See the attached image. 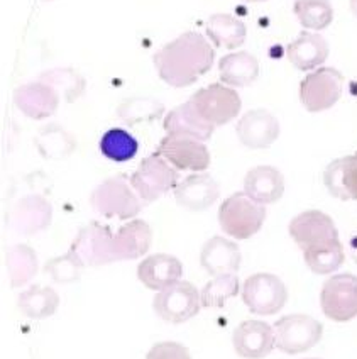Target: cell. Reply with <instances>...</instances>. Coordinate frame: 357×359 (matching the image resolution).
Segmentation results:
<instances>
[{
    "label": "cell",
    "instance_id": "6da1fadb",
    "mask_svg": "<svg viewBox=\"0 0 357 359\" xmlns=\"http://www.w3.org/2000/svg\"><path fill=\"white\" fill-rule=\"evenodd\" d=\"M215 60L212 44L198 32H185L154 55V67L164 83L183 88L210 72Z\"/></svg>",
    "mask_w": 357,
    "mask_h": 359
},
{
    "label": "cell",
    "instance_id": "7a4b0ae2",
    "mask_svg": "<svg viewBox=\"0 0 357 359\" xmlns=\"http://www.w3.org/2000/svg\"><path fill=\"white\" fill-rule=\"evenodd\" d=\"M266 220V209L254 202L246 191L230 195L218 209V222L222 231L230 238L244 241L261 231Z\"/></svg>",
    "mask_w": 357,
    "mask_h": 359
},
{
    "label": "cell",
    "instance_id": "3957f363",
    "mask_svg": "<svg viewBox=\"0 0 357 359\" xmlns=\"http://www.w3.org/2000/svg\"><path fill=\"white\" fill-rule=\"evenodd\" d=\"M139 195L124 175L107 178L90 195V205L104 217L132 219L143 209Z\"/></svg>",
    "mask_w": 357,
    "mask_h": 359
},
{
    "label": "cell",
    "instance_id": "277c9868",
    "mask_svg": "<svg viewBox=\"0 0 357 359\" xmlns=\"http://www.w3.org/2000/svg\"><path fill=\"white\" fill-rule=\"evenodd\" d=\"M131 185L143 202L151 203L172 189H176L178 171L160 153H154L141 161L139 168L131 177Z\"/></svg>",
    "mask_w": 357,
    "mask_h": 359
},
{
    "label": "cell",
    "instance_id": "5b68a950",
    "mask_svg": "<svg viewBox=\"0 0 357 359\" xmlns=\"http://www.w3.org/2000/svg\"><path fill=\"white\" fill-rule=\"evenodd\" d=\"M276 348L286 354L307 353L322 339L323 325L318 320L303 313L281 317L274 324Z\"/></svg>",
    "mask_w": 357,
    "mask_h": 359
},
{
    "label": "cell",
    "instance_id": "8992f818",
    "mask_svg": "<svg viewBox=\"0 0 357 359\" xmlns=\"http://www.w3.org/2000/svg\"><path fill=\"white\" fill-rule=\"evenodd\" d=\"M344 76L335 68H318L308 73L300 83V100L308 112H323L342 97Z\"/></svg>",
    "mask_w": 357,
    "mask_h": 359
},
{
    "label": "cell",
    "instance_id": "52a82bcc",
    "mask_svg": "<svg viewBox=\"0 0 357 359\" xmlns=\"http://www.w3.org/2000/svg\"><path fill=\"white\" fill-rule=\"evenodd\" d=\"M153 307L160 319L172 324H183L200 312L202 297L190 281H176L156 293Z\"/></svg>",
    "mask_w": 357,
    "mask_h": 359
},
{
    "label": "cell",
    "instance_id": "ba28073f",
    "mask_svg": "<svg viewBox=\"0 0 357 359\" xmlns=\"http://www.w3.org/2000/svg\"><path fill=\"white\" fill-rule=\"evenodd\" d=\"M242 300L255 316H274L286 305V285L271 273H255L244 281Z\"/></svg>",
    "mask_w": 357,
    "mask_h": 359
},
{
    "label": "cell",
    "instance_id": "9c48e42d",
    "mask_svg": "<svg viewBox=\"0 0 357 359\" xmlns=\"http://www.w3.org/2000/svg\"><path fill=\"white\" fill-rule=\"evenodd\" d=\"M190 102L197 112L212 126L229 124L239 116L242 100L234 88L222 83H212L193 93Z\"/></svg>",
    "mask_w": 357,
    "mask_h": 359
},
{
    "label": "cell",
    "instance_id": "30bf717a",
    "mask_svg": "<svg viewBox=\"0 0 357 359\" xmlns=\"http://www.w3.org/2000/svg\"><path fill=\"white\" fill-rule=\"evenodd\" d=\"M320 305L327 319L349 322L357 317V276L342 273L328 278L320 292Z\"/></svg>",
    "mask_w": 357,
    "mask_h": 359
},
{
    "label": "cell",
    "instance_id": "8fae6325",
    "mask_svg": "<svg viewBox=\"0 0 357 359\" xmlns=\"http://www.w3.org/2000/svg\"><path fill=\"white\" fill-rule=\"evenodd\" d=\"M70 255L82 263V266H104L115 263L113 234L107 226L92 222L80 229L70 248Z\"/></svg>",
    "mask_w": 357,
    "mask_h": 359
},
{
    "label": "cell",
    "instance_id": "7c38bea8",
    "mask_svg": "<svg viewBox=\"0 0 357 359\" xmlns=\"http://www.w3.org/2000/svg\"><path fill=\"white\" fill-rule=\"evenodd\" d=\"M160 153L176 170L205 171L210 166V153L202 141L188 136L168 134L158 146Z\"/></svg>",
    "mask_w": 357,
    "mask_h": 359
},
{
    "label": "cell",
    "instance_id": "4fadbf2b",
    "mask_svg": "<svg viewBox=\"0 0 357 359\" xmlns=\"http://www.w3.org/2000/svg\"><path fill=\"white\" fill-rule=\"evenodd\" d=\"M288 231L295 243L302 248V251L326 243V241L339 238V231H337L334 220L330 215L320 210H307L298 214L290 222Z\"/></svg>",
    "mask_w": 357,
    "mask_h": 359
},
{
    "label": "cell",
    "instance_id": "5bb4252c",
    "mask_svg": "<svg viewBox=\"0 0 357 359\" xmlns=\"http://www.w3.org/2000/svg\"><path fill=\"white\" fill-rule=\"evenodd\" d=\"M237 137L246 148L266 149L279 137V122L265 109H254L237 122Z\"/></svg>",
    "mask_w": 357,
    "mask_h": 359
},
{
    "label": "cell",
    "instance_id": "9a60e30c",
    "mask_svg": "<svg viewBox=\"0 0 357 359\" xmlns=\"http://www.w3.org/2000/svg\"><path fill=\"white\" fill-rule=\"evenodd\" d=\"M14 104L29 119H48L59 105V93L46 81H32L15 88Z\"/></svg>",
    "mask_w": 357,
    "mask_h": 359
},
{
    "label": "cell",
    "instance_id": "2e32d148",
    "mask_svg": "<svg viewBox=\"0 0 357 359\" xmlns=\"http://www.w3.org/2000/svg\"><path fill=\"white\" fill-rule=\"evenodd\" d=\"M235 353L244 359H262L274 349V329L262 320H244L234 330Z\"/></svg>",
    "mask_w": 357,
    "mask_h": 359
},
{
    "label": "cell",
    "instance_id": "e0dca14e",
    "mask_svg": "<svg viewBox=\"0 0 357 359\" xmlns=\"http://www.w3.org/2000/svg\"><path fill=\"white\" fill-rule=\"evenodd\" d=\"M52 219V207L41 195H27L15 203L10 214V226L18 234L32 236L48 229Z\"/></svg>",
    "mask_w": 357,
    "mask_h": 359
},
{
    "label": "cell",
    "instance_id": "ac0fdd59",
    "mask_svg": "<svg viewBox=\"0 0 357 359\" xmlns=\"http://www.w3.org/2000/svg\"><path fill=\"white\" fill-rule=\"evenodd\" d=\"M218 195H220L218 183L206 173L190 175L174 189V198L178 205L193 212L206 210L212 207L217 202Z\"/></svg>",
    "mask_w": 357,
    "mask_h": 359
},
{
    "label": "cell",
    "instance_id": "d6986e66",
    "mask_svg": "<svg viewBox=\"0 0 357 359\" xmlns=\"http://www.w3.org/2000/svg\"><path fill=\"white\" fill-rule=\"evenodd\" d=\"M183 276V264L172 255L158 252L148 256L137 268V278L154 292L172 287Z\"/></svg>",
    "mask_w": 357,
    "mask_h": 359
},
{
    "label": "cell",
    "instance_id": "ffe728a7",
    "mask_svg": "<svg viewBox=\"0 0 357 359\" xmlns=\"http://www.w3.org/2000/svg\"><path fill=\"white\" fill-rule=\"evenodd\" d=\"M241 250L232 241L214 236L205 243L200 252V264L210 275H229L241 268Z\"/></svg>",
    "mask_w": 357,
    "mask_h": 359
},
{
    "label": "cell",
    "instance_id": "44dd1931",
    "mask_svg": "<svg viewBox=\"0 0 357 359\" xmlns=\"http://www.w3.org/2000/svg\"><path fill=\"white\" fill-rule=\"evenodd\" d=\"M244 191L261 205L274 203L285 194V177L274 166H255L247 171Z\"/></svg>",
    "mask_w": 357,
    "mask_h": 359
},
{
    "label": "cell",
    "instance_id": "7402d4cb",
    "mask_svg": "<svg viewBox=\"0 0 357 359\" xmlns=\"http://www.w3.org/2000/svg\"><path fill=\"white\" fill-rule=\"evenodd\" d=\"M153 243V232L144 220H131L124 224L113 236V251L117 261L137 259L149 251Z\"/></svg>",
    "mask_w": 357,
    "mask_h": 359
},
{
    "label": "cell",
    "instance_id": "603a6c76",
    "mask_svg": "<svg viewBox=\"0 0 357 359\" xmlns=\"http://www.w3.org/2000/svg\"><path fill=\"white\" fill-rule=\"evenodd\" d=\"M286 55L296 70H315L328 58V43L316 32L303 31L293 43L288 44Z\"/></svg>",
    "mask_w": 357,
    "mask_h": 359
},
{
    "label": "cell",
    "instance_id": "cb8c5ba5",
    "mask_svg": "<svg viewBox=\"0 0 357 359\" xmlns=\"http://www.w3.org/2000/svg\"><path fill=\"white\" fill-rule=\"evenodd\" d=\"M164 129L168 134H176V136H188L198 141H206L212 137L215 126L209 124L197 109L193 107L192 102L174 107L168 116L164 117Z\"/></svg>",
    "mask_w": 357,
    "mask_h": 359
},
{
    "label": "cell",
    "instance_id": "d4e9b609",
    "mask_svg": "<svg viewBox=\"0 0 357 359\" xmlns=\"http://www.w3.org/2000/svg\"><path fill=\"white\" fill-rule=\"evenodd\" d=\"M323 183L332 197L357 200V154L332 161L323 171Z\"/></svg>",
    "mask_w": 357,
    "mask_h": 359
},
{
    "label": "cell",
    "instance_id": "484cf974",
    "mask_svg": "<svg viewBox=\"0 0 357 359\" xmlns=\"http://www.w3.org/2000/svg\"><path fill=\"white\" fill-rule=\"evenodd\" d=\"M220 80L230 87H249L259 76V61L247 51L230 53L218 63Z\"/></svg>",
    "mask_w": 357,
    "mask_h": 359
},
{
    "label": "cell",
    "instance_id": "4316f807",
    "mask_svg": "<svg viewBox=\"0 0 357 359\" xmlns=\"http://www.w3.org/2000/svg\"><path fill=\"white\" fill-rule=\"evenodd\" d=\"M303 259H305L307 266L316 275H330L342 266L346 252H344L340 239L337 238L308 248L303 251Z\"/></svg>",
    "mask_w": 357,
    "mask_h": 359
},
{
    "label": "cell",
    "instance_id": "83f0119b",
    "mask_svg": "<svg viewBox=\"0 0 357 359\" xmlns=\"http://www.w3.org/2000/svg\"><path fill=\"white\" fill-rule=\"evenodd\" d=\"M206 34L217 46L235 50L246 41V26L242 20L229 14H215L206 20Z\"/></svg>",
    "mask_w": 357,
    "mask_h": 359
},
{
    "label": "cell",
    "instance_id": "f1b7e54d",
    "mask_svg": "<svg viewBox=\"0 0 357 359\" xmlns=\"http://www.w3.org/2000/svg\"><path fill=\"white\" fill-rule=\"evenodd\" d=\"M59 295L50 287H31L18 299V307L29 319H46L58 310Z\"/></svg>",
    "mask_w": 357,
    "mask_h": 359
},
{
    "label": "cell",
    "instance_id": "f546056e",
    "mask_svg": "<svg viewBox=\"0 0 357 359\" xmlns=\"http://www.w3.org/2000/svg\"><path fill=\"white\" fill-rule=\"evenodd\" d=\"M6 264L12 287H22L29 283L38 273V256L32 251V248L26 244L9 248L6 255Z\"/></svg>",
    "mask_w": 357,
    "mask_h": 359
},
{
    "label": "cell",
    "instance_id": "4dcf8cb0",
    "mask_svg": "<svg viewBox=\"0 0 357 359\" xmlns=\"http://www.w3.org/2000/svg\"><path fill=\"white\" fill-rule=\"evenodd\" d=\"M295 15L305 29L322 31L334 20V7L330 0H296Z\"/></svg>",
    "mask_w": 357,
    "mask_h": 359
},
{
    "label": "cell",
    "instance_id": "1f68e13d",
    "mask_svg": "<svg viewBox=\"0 0 357 359\" xmlns=\"http://www.w3.org/2000/svg\"><path fill=\"white\" fill-rule=\"evenodd\" d=\"M100 151L105 158L115 163L131 161L139 151V142L124 129H108L100 140Z\"/></svg>",
    "mask_w": 357,
    "mask_h": 359
},
{
    "label": "cell",
    "instance_id": "d6a6232c",
    "mask_svg": "<svg viewBox=\"0 0 357 359\" xmlns=\"http://www.w3.org/2000/svg\"><path fill=\"white\" fill-rule=\"evenodd\" d=\"M239 293V278L234 273L229 275H218L210 280L202 290V305L204 307H224L229 299Z\"/></svg>",
    "mask_w": 357,
    "mask_h": 359
},
{
    "label": "cell",
    "instance_id": "836d02e7",
    "mask_svg": "<svg viewBox=\"0 0 357 359\" xmlns=\"http://www.w3.org/2000/svg\"><path fill=\"white\" fill-rule=\"evenodd\" d=\"M36 142L44 158H64L75 149V140L58 126L44 128Z\"/></svg>",
    "mask_w": 357,
    "mask_h": 359
},
{
    "label": "cell",
    "instance_id": "e575fe53",
    "mask_svg": "<svg viewBox=\"0 0 357 359\" xmlns=\"http://www.w3.org/2000/svg\"><path fill=\"white\" fill-rule=\"evenodd\" d=\"M164 112L163 104L154 99H129L120 104L117 109V116L122 119L125 124H137V122H148L160 119L161 114Z\"/></svg>",
    "mask_w": 357,
    "mask_h": 359
},
{
    "label": "cell",
    "instance_id": "d590c367",
    "mask_svg": "<svg viewBox=\"0 0 357 359\" xmlns=\"http://www.w3.org/2000/svg\"><path fill=\"white\" fill-rule=\"evenodd\" d=\"M41 81H46L51 87L56 90H63L64 97L68 102H73L78 99L85 90V80L76 72L70 70V68H56V70L43 73Z\"/></svg>",
    "mask_w": 357,
    "mask_h": 359
},
{
    "label": "cell",
    "instance_id": "8d00e7d4",
    "mask_svg": "<svg viewBox=\"0 0 357 359\" xmlns=\"http://www.w3.org/2000/svg\"><path fill=\"white\" fill-rule=\"evenodd\" d=\"M82 268V263L68 252V255L48 261L44 271L50 273V276L56 283H73L80 278Z\"/></svg>",
    "mask_w": 357,
    "mask_h": 359
},
{
    "label": "cell",
    "instance_id": "74e56055",
    "mask_svg": "<svg viewBox=\"0 0 357 359\" xmlns=\"http://www.w3.org/2000/svg\"><path fill=\"white\" fill-rule=\"evenodd\" d=\"M146 359H192L190 351L178 342H158L149 349Z\"/></svg>",
    "mask_w": 357,
    "mask_h": 359
},
{
    "label": "cell",
    "instance_id": "f35d334b",
    "mask_svg": "<svg viewBox=\"0 0 357 359\" xmlns=\"http://www.w3.org/2000/svg\"><path fill=\"white\" fill-rule=\"evenodd\" d=\"M349 252H351L352 259L357 263V229L352 232L351 238H349Z\"/></svg>",
    "mask_w": 357,
    "mask_h": 359
},
{
    "label": "cell",
    "instance_id": "ab89813d",
    "mask_svg": "<svg viewBox=\"0 0 357 359\" xmlns=\"http://www.w3.org/2000/svg\"><path fill=\"white\" fill-rule=\"evenodd\" d=\"M349 2H351V11H352V14H354L356 18H357V0H349Z\"/></svg>",
    "mask_w": 357,
    "mask_h": 359
},
{
    "label": "cell",
    "instance_id": "60d3db41",
    "mask_svg": "<svg viewBox=\"0 0 357 359\" xmlns=\"http://www.w3.org/2000/svg\"><path fill=\"white\" fill-rule=\"evenodd\" d=\"M246 2H253V4H258V2H266V0H246Z\"/></svg>",
    "mask_w": 357,
    "mask_h": 359
},
{
    "label": "cell",
    "instance_id": "b9f144b4",
    "mask_svg": "<svg viewBox=\"0 0 357 359\" xmlns=\"http://www.w3.org/2000/svg\"><path fill=\"white\" fill-rule=\"evenodd\" d=\"M310 359H314V358H310Z\"/></svg>",
    "mask_w": 357,
    "mask_h": 359
},
{
    "label": "cell",
    "instance_id": "7bdbcfd3",
    "mask_svg": "<svg viewBox=\"0 0 357 359\" xmlns=\"http://www.w3.org/2000/svg\"><path fill=\"white\" fill-rule=\"evenodd\" d=\"M356 154H357V153H356Z\"/></svg>",
    "mask_w": 357,
    "mask_h": 359
}]
</instances>
